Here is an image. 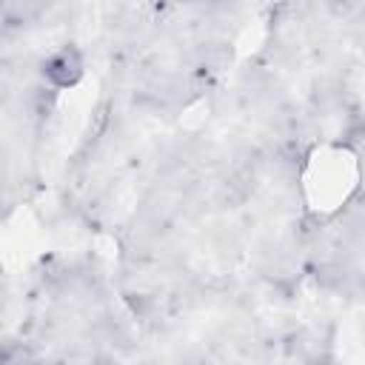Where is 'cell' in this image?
Here are the masks:
<instances>
[{
  "label": "cell",
  "mask_w": 365,
  "mask_h": 365,
  "mask_svg": "<svg viewBox=\"0 0 365 365\" xmlns=\"http://www.w3.org/2000/svg\"><path fill=\"white\" fill-rule=\"evenodd\" d=\"M46 74H48V80H51L54 86H71V83L80 77V60H77V54L68 51V48H63L60 54H54V57L48 60Z\"/></svg>",
  "instance_id": "6da1fadb"
}]
</instances>
